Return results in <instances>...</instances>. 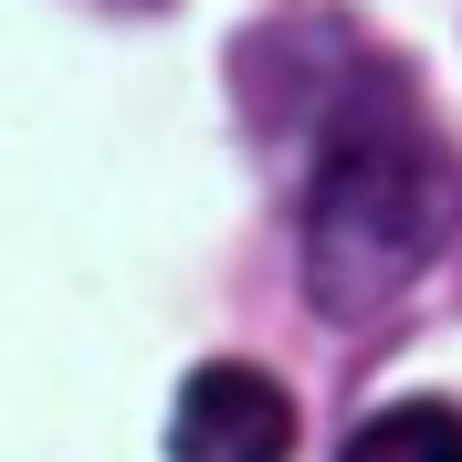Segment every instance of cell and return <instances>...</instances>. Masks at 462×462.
Here are the masks:
<instances>
[{
	"label": "cell",
	"instance_id": "1",
	"mask_svg": "<svg viewBox=\"0 0 462 462\" xmlns=\"http://www.w3.org/2000/svg\"><path fill=\"white\" fill-rule=\"evenodd\" d=\"M284 126L316 137V179H305V294L316 316H368L452 242L462 221V169L441 147L431 106L389 53L346 42L305 95H284Z\"/></svg>",
	"mask_w": 462,
	"mask_h": 462
},
{
	"label": "cell",
	"instance_id": "3",
	"mask_svg": "<svg viewBox=\"0 0 462 462\" xmlns=\"http://www.w3.org/2000/svg\"><path fill=\"white\" fill-rule=\"evenodd\" d=\"M337 462H462V410L452 400H389L346 431Z\"/></svg>",
	"mask_w": 462,
	"mask_h": 462
},
{
	"label": "cell",
	"instance_id": "4",
	"mask_svg": "<svg viewBox=\"0 0 462 462\" xmlns=\"http://www.w3.org/2000/svg\"><path fill=\"white\" fill-rule=\"evenodd\" d=\"M106 11H158V0H106Z\"/></svg>",
	"mask_w": 462,
	"mask_h": 462
},
{
	"label": "cell",
	"instance_id": "2",
	"mask_svg": "<svg viewBox=\"0 0 462 462\" xmlns=\"http://www.w3.org/2000/svg\"><path fill=\"white\" fill-rule=\"evenodd\" d=\"M169 462H294V400L273 368L210 357L179 378L169 410Z\"/></svg>",
	"mask_w": 462,
	"mask_h": 462
}]
</instances>
